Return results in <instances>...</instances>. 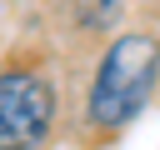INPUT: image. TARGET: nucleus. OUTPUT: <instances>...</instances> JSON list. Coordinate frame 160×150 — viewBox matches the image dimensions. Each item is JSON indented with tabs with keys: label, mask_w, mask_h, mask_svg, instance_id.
Returning a JSON list of instances; mask_svg holds the SVG:
<instances>
[{
	"label": "nucleus",
	"mask_w": 160,
	"mask_h": 150,
	"mask_svg": "<svg viewBox=\"0 0 160 150\" xmlns=\"http://www.w3.org/2000/svg\"><path fill=\"white\" fill-rule=\"evenodd\" d=\"M155 85H160V40H155L150 30H125V35H115L110 50H105L100 65H95V80H90V100H85L90 125H100V130L130 125V120L150 105Z\"/></svg>",
	"instance_id": "nucleus-1"
},
{
	"label": "nucleus",
	"mask_w": 160,
	"mask_h": 150,
	"mask_svg": "<svg viewBox=\"0 0 160 150\" xmlns=\"http://www.w3.org/2000/svg\"><path fill=\"white\" fill-rule=\"evenodd\" d=\"M55 125V90L35 70H0V150H40Z\"/></svg>",
	"instance_id": "nucleus-2"
},
{
	"label": "nucleus",
	"mask_w": 160,
	"mask_h": 150,
	"mask_svg": "<svg viewBox=\"0 0 160 150\" xmlns=\"http://www.w3.org/2000/svg\"><path fill=\"white\" fill-rule=\"evenodd\" d=\"M80 5H90V10H115L120 0H80Z\"/></svg>",
	"instance_id": "nucleus-3"
}]
</instances>
